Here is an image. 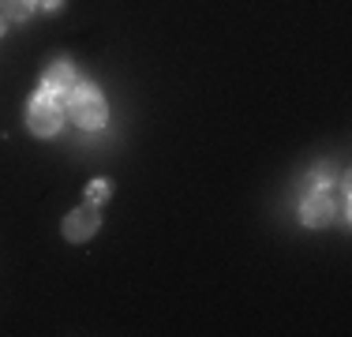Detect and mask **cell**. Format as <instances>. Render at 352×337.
<instances>
[{"label": "cell", "instance_id": "cell-2", "mask_svg": "<svg viewBox=\"0 0 352 337\" xmlns=\"http://www.w3.org/2000/svg\"><path fill=\"white\" fill-rule=\"evenodd\" d=\"M64 124V94L41 87L34 101L27 105V128L38 135V139H53Z\"/></svg>", "mask_w": 352, "mask_h": 337}, {"label": "cell", "instance_id": "cell-8", "mask_svg": "<svg viewBox=\"0 0 352 337\" xmlns=\"http://www.w3.org/2000/svg\"><path fill=\"white\" fill-rule=\"evenodd\" d=\"M38 4H41V8H45V12H56V8H60V4H64V0H38Z\"/></svg>", "mask_w": 352, "mask_h": 337}, {"label": "cell", "instance_id": "cell-9", "mask_svg": "<svg viewBox=\"0 0 352 337\" xmlns=\"http://www.w3.org/2000/svg\"><path fill=\"white\" fill-rule=\"evenodd\" d=\"M4 23H8V19H4V12H0V34H4Z\"/></svg>", "mask_w": 352, "mask_h": 337}, {"label": "cell", "instance_id": "cell-7", "mask_svg": "<svg viewBox=\"0 0 352 337\" xmlns=\"http://www.w3.org/2000/svg\"><path fill=\"white\" fill-rule=\"evenodd\" d=\"M105 199H109V184H105V180H94V184L87 188V202H94V206H102Z\"/></svg>", "mask_w": 352, "mask_h": 337}, {"label": "cell", "instance_id": "cell-6", "mask_svg": "<svg viewBox=\"0 0 352 337\" xmlns=\"http://www.w3.org/2000/svg\"><path fill=\"white\" fill-rule=\"evenodd\" d=\"M0 8H4V19L23 23V19H30V12L38 8V0H0Z\"/></svg>", "mask_w": 352, "mask_h": 337}, {"label": "cell", "instance_id": "cell-5", "mask_svg": "<svg viewBox=\"0 0 352 337\" xmlns=\"http://www.w3.org/2000/svg\"><path fill=\"white\" fill-rule=\"evenodd\" d=\"M41 87L45 90H56V94H64V90H72L75 87V67H72V61H53L41 72Z\"/></svg>", "mask_w": 352, "mask_h": 337}, {"label": "cell", "instance_id": "cell-3", "mask_svg": "<svg viewBox=\"0 0 352 337\" xmlns=\"http://www.w3.org/2000/svg\"><path fill=\"white\" fill-rule=\"evenodd\" d=\"M333 217H338L333 188H330V184H311L307 195H304V202H300V221H304L307 229H326Z\"/></svg>", "mask_w": 352, "mask_h": 337}, {"label": "cell", "instance_id": "cell-4", "mask_svg": "<svg viewBox=\"0 0 352 337\" xmlns=\"http://www.w3.org/2000/svg\"><path fill=\"white\" fill-rule=\"evenodd\" d=\"M98 225H102V214H98V206L94 202H87V206H79V210H72L68 217H64V240H72V243H87L90 236L98 232Z\"/></svg>", "mask_w": 352, "mask_h": 337}, {"label": "cell", "instance_id": "cell-1", "mask_svg": "<svg viewBox=\"0 0 352 337\" xmlns=\"http://www.w3.org/2000/svg\"><path fill=\"white\" fill-rule=\"evenodd\" d=\"M64 113H68V120H75L82 131H98V128H105V120H109V105H105L102 90L90 87V83L68 90V98H64Z\"/></svg>", "mask_w": 352, "mask_h": 337}]
</instances>
